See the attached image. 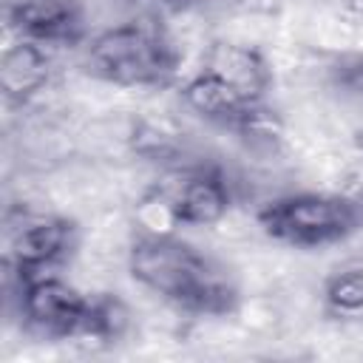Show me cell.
Returning a JSON list of instances; mask_svg holds the SVG:
<instances>
[{"label":"cell","instance_id":"obj_8","mask_svg":"<svg viewBox=\"0 0 363 363\" xmlns=\"http://www.w3.org/2000/svg\"><path fill=\"white\" fill-rule=\"evenodd\" d=\"M201 68L210 71L213 77H218L224 85H230L233 91H238L250 102H264V96H267L269 68H267L264 57L250 45L216 43L207 51Z\"/></svg>","mask_w":363,"mask_h":363},{"label":"cell","instance_id":"obj_1","mask_svg":"<svg viewBox=\"0 0 363 363\" xmlns=\"http://www.w3.org/2000/svg\"><path fill=\"white\" fill-rule=\"evenodd\" d=\"M128 267L133 281L190 315L218 318L238 303V289L230 272L176 233L139 235L130 247Z\"/></svg>","mask_w":363,"mask_h":363},{"label":"cell","instance_id":"obj_9","mask_svg":"<svg viewBox=\"0 0 363 363\" xmlns=\"http://www.w3.org/2000/svg\"><path fill=\"white\" fill-rule=\"evenodd\" d=\"M48 77H51V57H48L45 45L20 37L14 45H9L3 51L0 88H3L6 99L26 102V99L37 96L48 85Z\"/></svg>","mask_w":363,"mask_h":363},{"label":"cell","instance_id":"obj_5","mask_svg":"<svg viewBox=\"0 0 363 363\" xmlns=\"http://www.w3.org/2000/svg\"><path fill=\"white\" fill-rule=\"evenodd\" d=\"M77 244L74 221L51 213H26L9 230V267L17 281L51 272L62 264Z\"/></svg>","mask_w":363,"mask_h":363},{"label":"cell","instance_id":"obj_4","mask_svg":"<svg viewBox=\"0 0 363 363\" xmlns=\"http://www.w3.org/2000/svg\"><path fill=\"white\" fill-rule=\"evenodd\" d=\"M20 284V315L26 323L54 340H68L82 335V323L88 315V295H82L68 281L54 272L31 275Z\"/></svg>","mask_w":363,"mask_h":363},{"label":"cell","instance_id":"obj_6","mask_svg":"<svg viewBox=\"0 0 363 363\" xmlns=\"http://www.w3.org/2000/svg\"><path fill=\"white\" fill-rule=\"evenodd\" d=\"M162 190L167 193L179 224L190 227H207L221 221L233 201L227 179L210 164H190L176 170L173 182L162 184Z\"/></svg>","mask_w":363,"mask_h":363},{"label":"cell","instance_id":"obj_7","mask_svg":"<svg viewBox=\"0 0 363 363\" xmlns=\"http://www.w3.org/2000/svg\"><path fill=\"white\" fill-rule=\"evenodd\" d=\"M17 37L40 45H77L85 37V14L77 0H17L9 9Z\"/></svg>","mask_w":363,"mask_h":363},{"label":"cell","instance_id":"obj_2","mask_svg":"<svg viewBox=\"0 0 363 363\" xmlns=\"http://www.w3.org/2000/svg\"><path fill=\"white\" fill-rule=\"evenodd\" d=\"M88 71L122 88H162L179 71V48L150 20H130L96 34L85 54Z\"/></svg>","mask_w":363,"mask_h":363},{"label":"cell","instance_id":"obj_11","mask_svg":"<svg viewBox=\"0 0 363 363\" xmlns=\"http://www.w3.org/2000/svg\"><path fill=\"white\" fill-rule=\"evenodd\" d=\"M125 329H128V309L122 306V301L111 295H91L79 337L94 343H113L122 337Z\"/></svg>","mask_w":363,"mask_h":363},{"label":"cell","instance_id":"obj_10","mask_svg":"<svg viewBox=\"0 0 363 363\" xmlns=\"http://www.w3.org/2000/svg\"><path fill=\"white\" fill-rule=\"evenodd\" d=\"M323 309L332 318H343V320L363 318V267H346L326 278Z\"/></svg>","mask_w":363,"mask_h":363},{"label":"cell","instance_id":"obj_3","mask_svg":"<svg viewBox=\"0 0 363 363\" xmlns=\"http://www.w3.org/2000/svg\"><path fill=\"white\" fill-rule=\"evenodd\" d=\"M261 230L289 247H326L349 238L363 213L343 193H289L258 210Z\"/></svg>","mask_w":363,"mask_h":363},{"label":"cell","instance_id":"obj_12","mask_svg":"<svg viewBox=\"0 0 363 363\" xmlns=\"http://www.w3.org/2000/svg\"><path fill=\"white\" fill-rule=\"evenodd\" d=\"M340 193L363 213V159H357V162L346 170V184H343Z\"/></svg>","mask_w":363,"mask_h":363}]
</instances>
